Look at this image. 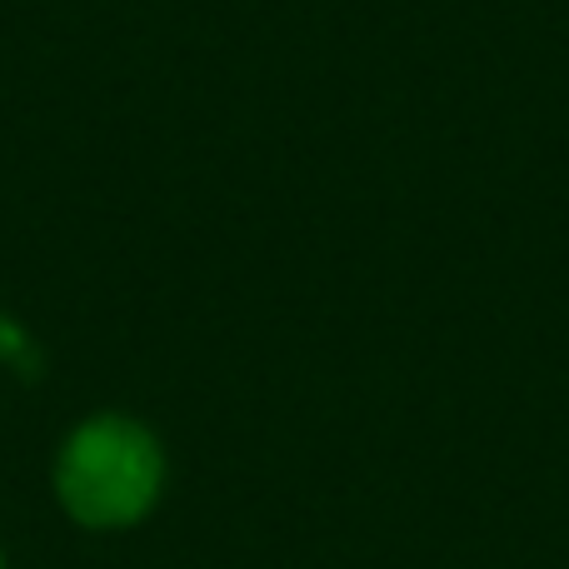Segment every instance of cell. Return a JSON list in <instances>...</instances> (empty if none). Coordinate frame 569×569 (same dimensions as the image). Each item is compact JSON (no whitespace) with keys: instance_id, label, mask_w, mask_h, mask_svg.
I'll return each instance as SVG.
<instances>
[{"instance_id":"2","label":"cell","mask_w":569,"mask_h":569,"mask_svg":"<svg viewBox=\"0 0 569 569\" xmlns=\"http://www.w3.org/2000/svg\"><path fill=\"white\" fill-rule=\"evenodd\" d=\"M20 355H26V335L0 320V360H20Z\"/></svg>"},{"instance_id":"1","label":"cell","mask_w":569,"mask_h":569,"mask_svg":"<svg viewBox=\"0 0 569 569\" xmlns=\"http://www.w3.org/2000/svg\"><path fill=\"white\" fill-rule=\"evenodd\" d=\"M160 475H166V465H160L156 440L120 415H100L66 440L56 485L66 510L80 525L116 530V525L140 520L156 505Z\"/></svg>"}]
</instances>
